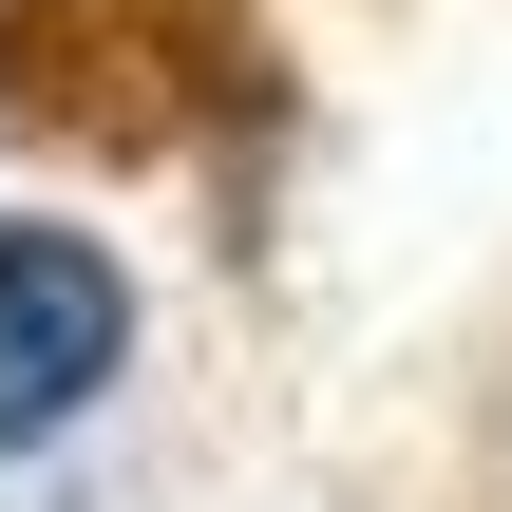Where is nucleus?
Instances as JSON below:
<instances>
[{
	"label": "nucleus",
	"mask_w": 512,
	"mask_h": 512,
	"mask_svg": "<svg viewBox=\"0 0 512 512\" xmlns=\"http://www.w3.org/2000/svg\"><path fill=\"white\" fill-rule=\"evenodd\" d=\"M114 361H133V285H114V247H76V228H0V456L76 437V418L114 399Z\"/></svg>",
	"instance_id": "1"
}]
</instances>
